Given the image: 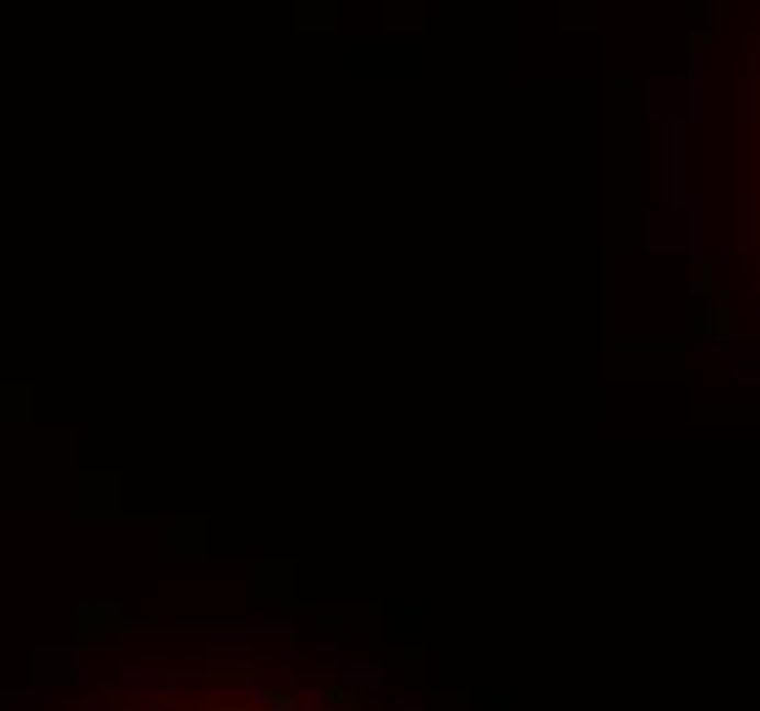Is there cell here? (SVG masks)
<instances>
[{
	"mask_svg": "<svg viewBox=\"0 0 760 711\" xmlns=\"http://www.w3.org/2000/svg\"><path fill=\"white\" fill-rule=\"evenodd\" d=\"M126 685H159L154 668H126Z\"/></svg>",
	"mask_w": 760,
	"mask_h": 711,
	"instance_id": "cell-1",
	"label": "cell"
}]
</instances>
